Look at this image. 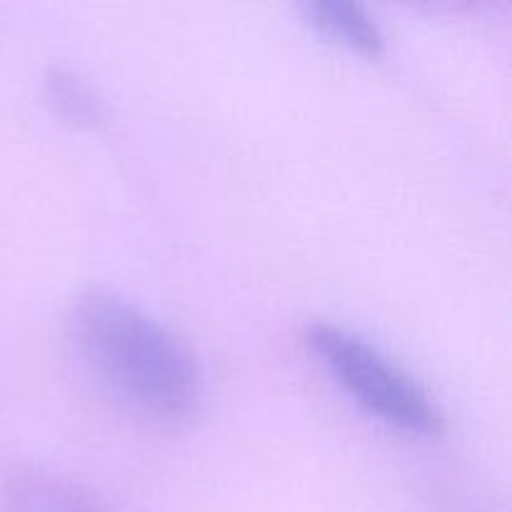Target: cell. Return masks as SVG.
<instances>
[{
  "label": "cell",
  "mask_w": 512,
  "mask_h": 512,
  "mask_svg": "<svg viewBox=\"0 0 512 512\" xmlns=\"http://www.w3.org/2000/svg\"><path fill=\"white\" fill-rule=\"evenodd\" d=\"M68 335L95 383L130 413L178 423L200 403L203 368L188 340L118 290H83L70 303Z\"/></svg>",
  "instance_id": "6da1fadb"
},
{
  "label": "cell",
  "mask_w": 512,
  "mask_h": 512,
  "mask_svg": "<svg viewBox=\"0 0 512 512\" xmlns=\"http://www.w3.org/2000/svg\"><path fill=\"white\" fill-rule=\"evenodd\" d=\"M303 338L330 375L380 420L420 435L443 430V410L425 385L363 333L333 320H310Z\"/></svg>",
  "instance_id": "7a4b0ae2"
},
{
  "label": "cell",
  "mask_w": 512,
  "mask_h": 512,
  "mask_svg": "<svg viewBox=\"0 0 512 512\" xmlns=\"http://www.w3.org/2000/svg\"><path fill=\"white\" fill-rule=\"evenodd\" d=\"M0 512H113L93 488L68 473L25 468L5 480Z\"/></svg>",
  "instance_id": "3957f363"
},
{
  "label": "cell",
  "mask_w": 512,
  "mask_h": 512,
  "mask_svg": "<svg viewBox=\"0 0 512 512\" xmlns=\"http://www.w3.org/2000/svg\"><path fill=\"white\" fill-rule=\"evenodd\" d=\"M308 20L330 38L350 45L363 53H380L385 45V35L375 15L355 0H313L305 5Z\"/></svg>",
  "instance_id": "277c9868"
},
{
  "label": "cell",
  "mask_w": 512,
  "mask_h": 512,
  "mask_svg": "<svg viewBox=\"0 0 512 512\" xmlns=\"http://www.w3.org/2000/svg\"><path fill=\"white\" fill-rule=\"evenodd\" d=\"M45 93L50 103L73 123L93 125L103 120L105 105L95 85L68 65H50L45 73Z\"/></svg>",
  "instance_id": "5b68a950"
}]
</instances>
